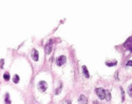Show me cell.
I'll return each mask as SVG.
<instances>
[{"label":"cell","mask_w":132,"mask_h":104,"mask_svg":"<svg viewBox=\"0 0 132 104\" xmlns=\"http://www.w3.org/2000/svg\"><path fill=\"white\" fill-rule=\"evenodd\" d=\"M96 95L98 96L99 99H102V100H104L105 99V96H106V90L102 87H98L96 88Z\"/></svg>","instance_id":"1"},{"label":"cell","mask_w":132,"mask_h":104,"mask_svg":"<svg viewBox=\"0 0 132 104\" xmlns=\"http://www.w3.org/2000/svg\"><path fill=\"white\" fill-rule=\"evenodd\" d=\"M38 88L40 92H46L47 88H48V84L46 81H40V82L38 83Z\"/></svg>","instance_id":"2"},{"label":"cell","mask_w":132,"mask_h":104,"mask_svg":"<svg viewBox=\"0 0 132 104\" xmlns=\"http://www.w3.org/2000/svg\"><path fill=\"white\" fill-rule=\"evenodd\" d=\"M66 62H67V58H66L65 56H60L58 59H57V61H56V63H57V65H58V66H61V65L66 64Z\"/></svg>","instance_id":"3"},{"label":"cell","mask_w":132,"mask_h":104,"mask_svg":"<svg viewBox=\"0 0 132 104\" xmlns=\"http://www.w3.org/2000/svg\"><path fill=\"white\" fill-rule=\"evenodd\" d=\"M78 103H79V104H87V103H88V99H87V97L85 96V95H81V96L79 97Z\"/></svg>","instance_id":"4"},{"label":"cell","mask_w":132,"mask_h":104,"mask_svg":"<svg viewBox=\"0 0 132 104\" xmlns=\"http://www.w3.org/2000/svg\"><path fill=\"white\" fill-rule=\"evenodd\" d=\"M51 51H52V41H50L49 44H47V45H46V48H45L46 55H49V54L51 53Z\"/></svg>","instance_id":"5"},{"label":"cell","mask_w":132,"mask_h":104,"mask_svg":"<svg viewBox=\"0 0 132 104\" xmlns=\"http://www.w3.org/2000/svg\"><path fill=\"white\" fill-rule=\"evenodd\" d=\"M32 57H33V59L35 61H37L39 59V55H38V52L36 51V49H33V53H32Z\"/></svg>","instance_id":"6"},{"label":"cell","mask_w":132,"mask_h":104,"mask_svg":"<svg viewBox=\"0 0 132 104\" xmlns=\"http://www.w3.org/2000/svg\"><path fill=\"white\" fill-rule=\"evenodd\" d=\"M82 71H83V75H85L86 78H89L90 75H89V71L87 69V66H82Z\"/></svg>","instance_id":"7"},{"label":"cell","mask_w":132,"mask_h":104,"mask_svg":"<svg viewBox=\"0 0 132 104\" xmlns=\"http://www.w3.org/2000/svg\"><path fill=\"white\" fill-rule=\"evenodd\" d=\"M61 88H63V84H61V83H59L58 87H57V88H56V90H55V94H56V95H58V94L61 92Z\"/></svg>","instance_id":"8"},{"label":"cell","mask_w":132,"mask_h":104,"mask_svg":"<svg viewBox=\"0 0 132 104\" xmlns=\"http://www.w3.org/2000/svg\"><path fill=\"white\" fill-rule=\"evenodd\" d=\"M105 99L107 101H110L111 100V95H110V93H108V92H106V96H105Z\"/></svg>","instance_id":"9"},{"label":"cell","mask_w":132,"mask_h":104,"mask_svg":"<svg viewBox=\"0 0 132 104\" xmlns=\"http://www.w3.org/2000/svg\"><path fill=\"white\" fill-rule=\"evenodd\" d=\"M5 103L6 104H12L11 101H10V96H8V94L5 95Z\"/></svg>","instance_id":"10"},{"label":"cell","mask_w":132,"mask_h":104,"mask_svg":"<svg viewBox=\"0 0 132 104\" xmlns=\"http://www.w3.org/2000/svg\"><path fill=\"white\" fill-rule=\"evenodd\" d=\"M128 95L131 97L132 96V84L129 85V87H128Z\"/></svg>","instance_id":"11"},{"label":"cell","mask_w":132,"mask_h":104,"mask_svg":"<svg viewBox=\"0 0 132 104\" xmlns=\"http://www.w3.org/2000/svg\"><path fill=\"white\" fill-rule=\"evenodd\" d=\"M14 82L15 83H18L19 82V76L18 75H15L14 76Z\"/></svg>","instance_id":"12"},{"label":"cell","mask_w":132,"mask_h":104,"mask_svg":"<svg viewBox=\"0 0 132 104\" xmlns=\"http://www.w3.org/2000/svg\"><path fill=\"white\" fill-rule=\"evenodd\" d=\"M116 64V61H113V62H107V65L108 66H113Z\"/></svg>","instance_id":"13"},{"label":"cell","mask_w":132,"mask_h":104,"mask_svg":"<svg viewBox=\"0 0 132 104\" xmlns=\"http://www.w3.org/2000/svg\"><path fill=\"white\" fill-rule=\"evenodd\" d=\"M4 79H5L6 81H7V80H10V75H8L7 73H6V74H4Z\"/></svg>","instance_id":"14"},{"label":"cell","mask_w":132,"mask_h":104,"mask_svg":"<svg viewBox=\"0 0 132 104\" xmlns=\"http://www.w3.org/2000/svg\"><path fill=\"white\" fill-rule=\"evenodd\" d=\"M121 92H122V101H124V90H123V88H121Z\"/></svg>","instance_id":"15"},{"label":"cell","mask_w":132,"mask_h":104,"mask_svg":"<svg viewBox=\"0 0 132 104\" xmlns=\"http://www.w3.org/2000/svg\"><path fill=\"white\" fill-rule=\"evenodd\" d=\"M3 64H4V61L1 59L0 60V67H3Z\"/></svg>","instance_id":"16"},{"label":"cell","mask_w":132,"mask_h":104,"mask_svg":"<svg viewBox=\"0 0 132 104\" xmlns=\"http://www.w3.org/2000/svg\"><path fill=\"white\" fill-rule=\"evenodd\" d=\"M127 65H128V66H131V65H132V61H131V60H129L128 62H127Z\"/></svg>","instance_id":"17"},{"label":"cell","mask_w":132,"mask_h":104,"mask_svg":"<svg viewBox=\"0 0 132 104\" xmlns=\"http://www.w3.org/2000/svg\"><path fill=\"white\" fill-rule=\"evenodd\" d=\"M63 104H71V102L68 101V100H66V101H64V102H63Z\"/></svg>","instance_id":"18"},{"label":"cell","mask_w":132,"mask_h":104,"mask_svg":"<svg viewBox=\"0 0 132 104\" xmlns=\"http://www.w3.org/2000/svg\"><path fill=\"white\" fill-rule=\"evenodd\" d=\"M94 104H98V102H96V101H94Z\"/></svg>","instance_id":"19"}]
</instances>
